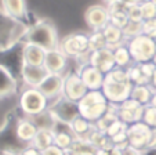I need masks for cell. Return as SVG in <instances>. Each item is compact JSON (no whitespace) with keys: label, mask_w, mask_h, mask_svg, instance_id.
<instances>
[{"label":"cell","mask_w":156,"mask_h":155,"mask_svg":"<svg viewBox=\"0 0 156 155\" xmlns=\"http://www.w3.org/2000/svg\"><path fill=\"white\" fill-rule=\"evenodd\" d=\"M22 43H32L46 51H51L59 47V39L54 24L47 20H40L32 25H28Z\"/></svg>","instance_id":"obj_1"},{"label":"cell","mask_w":156,"mask_h":155,"mask_svg":"<svg viewBox=\"0 0 156 155\" xmlns=\"http://www.w3.org/2000/svg\"><path fill=\"white\" fill-rule=\"evenodd\" d=\"M51 102L39 89L24 87L18 96V107L24 116L35 119L50 109Z\"/></svg>","instance_id":"obj_2"},{"label":"cell","mask_w":156,"mask_h":155,"mask_svg":"<svg viewBox=\"0 0 156 155\" xmlns=\"http://www.w3.org/2000/svg\"><path fill=\"white\" fill-rule=\"evenodd\" d=\"M108 100L102 90H88L87 94L77 102L79 115L90 120L91 123H95L106 114L109 108Z\"/></svg>","instance_id":"obj_3"},{"label":"cell","mask_w":156,"mask_h":155,"mask_svg":"<svg viewBox=\"0 0 156 155\" xmlns=\"http://www.w3.org/2000/svg\"><path fill=\"white\" fill-rule=\"evenodd\" d=\"M58 49L68 58H75L76 61H79V67L88 64L90 46H88V35H86V33H69L59 40Z\"/></svg>","instance_id":"obj_4"},{"label":"cell","mask_w":156,"mask_h":155,"mask_svg":"<svg viewBox=\"0 0 156 155\" xmlns=\"http://www.w3.org/2000/svg\"><path fill=\"white\" fill-rule=\"evenodd\" d=\"M22 24L24 22H17L9 18L3 10H0V50L12 47L15 43L24 39L28 25Z\"/></svg>","instance_id":"obj_5"},{"label":"cell","mask_w":156,"mask_h":155,"mask_svg":"<svg viewBox=\"0 0 156 155\" xmlns=\"http://www.w3.org/2000/svg\"><path fill=\"white\" fill-rule=\"evenodd\" d=\"M127 47L133 57L134 64H144L153 61L156 54V40L148 38L145 35H140L137 38L127 42Z\"/></svg>","instance_id":"obj_6"},{"label":"cell","mask_w":156,"mask_h":155,"mask_svg":"<svg viewBox=\"0 0 156 155\" xmlns=\"http://www.w3.org/2000/svg\"><path fill=\"white\" fill-rule=\"evenodd\" d=\"M88 89L86 87V85L83 83V80L80 79L79 73L76 72H68L65 73L64 79V93H62V98L68 100L71 102H77L87 94Z\"/></svg>","instance_id":"obj_7"},{"label":"cell","mask_w":156,"mask_h":155,"mask_svg":"<svg viewBox=\"0 0 156 155\" xmlns=\"http://www.w3.org/2000/svg\"><path fill=\"white\" fill-rule=\"evenodd\" d=\"M84 21L91 32L104 31L109 25V9L108 4H93L84 13Z\"/></svg>","instance_id":"obj_8"},{"label":"cell","mask_w":156,"mask_h":155,"mask_svg":"<svg viewBox=\"0 0 156 155\" xmlns=\"http://www.w3.org/2000/svg\"><path fill=\"white\" fill-rule=\"evenodd\" d=\"M152 129H149L144 122H136L129 126L127 135H129V146L138 151H147L148 141Z\"/></svg>","instance_id":"obj_9"},{"label":"cell","mask_w":156,"mask_h":155,"mask_svg":"<svg viewBox=\"0 0 156 155\" xmlns=\"http://www.w3.org/2000/svg\"><path fill=\"white\" fill-rule=\"evenodd\" d=\"M131 90H133L131 83L119 85V83H112L105 80V83L102 86V93L105 94L108 102L112 104V105H120L122 102H124L127 98H130Z\"/></svg>","instance_id":"obj_10"},{"label":"cell","mask_w":156,"mask_h":155,"mask_svg":"<svg viewBox=\"0 0 156 155\" xmlns=\"http://www.w3.org/2000/svg\"><path fill=\"white\" fill-rule=\"evenodd\" d=\"M37 130H39L37 125H36L35 120L30 119V118L22 116V118H18V119L15 120L14 136H15L18 143H21V144H25V146L32 144Z\"/></svg>","instance_id":"obj_11"},{"label":"cell","mask_w":156,"mask_h":155,"mask_svg":"<svg viewBox=\"0 0 156 155\" xmlns=\"http://www.w3.org/2000/svg\"><path fill=\"white\" fill-rule=\"evenodd\" d=\"M64 79L65 75H51L48 73L44 82L40 85L39 90L48 98L50 102H55L62 98L64 93Z\"/></svg>","instance_id":"obj_12"},{"label":"cell","mask_w":156,"mask_h":155,"mask_svg":"<svg viewBox=\"0 0 156 155\" xmlns=\"http://www.w3.org/2000/svg\"><path fill=\"white\" fill-rule=\"evenodd\" d=\"M48 72L44 67H30V65L21 64L20 65V76L24 83V87H35L39 89L40 85L47 78Z\"/></svg>","instance_id":"obj_13"},{"label":"cell","mask_w":156,"mask_h":155,"mask_svg":"<svg viewBox=\"0 0 156 155\" xmlns=\"http://www.w3.org/2000/svg\"><path fill=\"white\" fill-rule=\"evenodd\" d=\"M77 73L88 90H102V86L105 83V75L100 72L97 68L91 67L90 64H84L77 68Z\"/></svg>","instance_id":"obj_14"},{"label":"cell","mask_w":156,"mask_h":155,"mask_svg":"<svg viewBox=\"0 0 156 155\" xmlns=\"http://www.w3.org/2000/svg\"><path fill=\"white\" fill-rule=\"evenodd\" d=\"M88 64L91 67L97 68L104 75L109 73L113 68H116L115 58H113V51L111 49H102L98 51H93L88 54Z\"/></svg>","instance_id":"obj_15"},{"label":"cell","mask_w":156,"mask_h":155,"mask_svg":"<svg viewBox=\"0 0 156 155\" xmlns=\"http://www.w3.org/2000/svg\"><path fill=\"white\" fill-rule=\"evenodd\" d=\"M43 67L51 75H65V71L68 67V57L59 49L47 51Z\"/></svg>","instance_id":"obj_16"},{"label":"cell","mask_w":156,"mask_h":155,"mask_svg":"<svg viewBox=\"0 0 156 155\" xmlns=\"http://www.w3.org/2000/svg\"><path fill=\"white\" fill-rule=\"evenodd\" d=\"M46 50L32 43H22L21 47V64L30 67H43L46 58Z\"/></svg>","instance_id":"obj_17"},{"label":"cell","mask_w":156,"mask_h":155,"mask_svg":"<svg viewBox=\"0 0 156 155\" xmlns=\"http://www.w3.org/2000/svg\"><path fill=\"white\" fill-rule=\"evenodd\" d=\"M18 80L14 72L6 65L0 64V100L7 98L17 93Z\"/></svg>","instance_id":"obj_18"},{"label":"cell","mask_w":156,"mask_h":155,"mask_svg":"<svg viewBox=\"0 0 156 155\" xmlns=\"http://www.w3.org/2000/svg\"><path fill=\"white\" fill-rule=\"evenodd\" d=\"M2 10L7 17L17 22H24L25 18L28 17V6L25 2H21V0L2 2Z\"/></svg>","instance_id":"obj_19"},{"label":"cell","mask_w":156,"mask_h":155,"mask_svg":"<svg viewBox=\"0 0 156 155\" xmlns=\"http://www.w3.org/2000/svg\"><path fill=\"white\" fill-rule=\"evenodd\" d=\"M108 9H109V24H112V25L120 28V29H124L126 25L130 22L124 2H112V3L108 4Z\"/></svg>","instance_id":"obj_20"},{"label":"cell","mask_w":156,"mask_h":155,"mask_svg":"<svg viewBox=\"0 0 156 155\" xmlns=\"http://www.w3.org/2000/svg\"><path fill=\"white\" fill-rule=\"evenodd\" d=\"M102 33H104V36H105L108 49H111V50H113V49H116V47L122 46V44L127 43L126 38H124V35H123V29L115 27L112 24L106 25V27L104 28Z\"/></svg>","instance_id":"obj_21"},{"label":"cell","mask_w":156,"mask_h":155,"mask_svg":"<svg viewBox=\"0 0 156 155\" xmlns=\"http://www.w3.org/2000/svg\"><path fill=\"white\" fill-rule=\"evenodd\" d=\"M69 129H71L72 135L75 136V138L79 140H84L88 136V133L94 129V123H91L90 120H87L83 116H76L71 123H69Z\"/></svg>","instance_id":"obj_22"},{"label":"cell","mask_w":156,"mask_h":155,"mask_svg":"<svg viewBox=\"0 0 156 155\" xmlns=\"http://www.w3.org/2000/svg\"><path fill=\"white\" fill-rule=\"evenodd\" d=\"M75 140H76V138H75V136L72 135L69 127L61 129L59 126H55V129H54V146L55 147L66 151V149L72 148Z\"/></svg>","instance_id":"obj_23"},{"label":"cell","mask_w":156,"mask_h":155,"mask_svg":"<svg viewBox=\"0 0 156 155\" xmlns=\"http://www.w3.org/2000/svg\"><path fill=\"white\" fill-rule=\"evenodd\" d=\"M29 146L36 147L40 151H44L48 147L54 146V130H51V129H39L32 144H29Z\"/></svg>","instance_id":"obj_24"},{"label":"cell","mask_w":156,"mask_h":155,"mask_svg":"<svg viewBox=\"0 0 156 155\" xmlns=\"http://www.w3.org/2000/svg\"><path fill=\"white\" fill-rule=\"evenodd\" d=\"M113 51V58H115V64L118 68H123V69H127L130 68L134 61H133V57L130 54V50L127 47V44H122V46L116 47V49L112 50Z\"/></svg>","instance_id":"obj_25"},{"label":"cell","mask_w":156,"mask_h":155,"mask_svg":"<svg viewBox=\"0 0 156 155\" xmlns=\"http://www.w3.org/2000/svg\"><path fill=\"white\" fill-rule=\"evenodd\" d=\"M153 96V90L149 85H142V86H133L130 98L136 100L138 104L142 107H148L151 102V98Z\"/></svg>","instance_id":"obj_26"},{"label":"cell","mask_w":156,"mask_h":155,"mask_svg":"<svg viewBox=\"0 0 156 155\" xmlns=\"http://www.w3.org/2000/svg\"><path fill=\"white\" fill-rule=\"evenodd\" d=\"M127 75H129V80L133 86L149 85V80L144 76L140 64H133L130 68H127Z\"/></svg>","instance_id":"obj_27"},{"label":"cell","mask_w":156,"mask_h":155,"mask_svg":"<svg viewBox=\"0 0 156 155\" xmlns=\"http://www.w3.org/2000/svg\"><path fill=\"white\" fill-rule=\"evenodd\" d=\"M88 46H90V53L98 51V50H102V49H108V44H106L102 31L91 32L88 35Z\"/></svg>","instance_id":"obj_28"},{"label":"cell","mask_w":156,"mask_h":155,"mask_svg":"<svg viewBox=\"0 0 156 155\" xmlns=\"http://www.w3.org/2000/svg\"><path fill=\"white\" fill-rule=\"evenodd\" d=\"M106 82H112V83H119V85H124V83H130L129 75H127V69L123 68H113L109 73L105 75Z\"/></svg>","instance_id":"obj_29"},{"label":"cell","mask_w":156,"mask_h":155,"mask_svg":"<svg viewBox=\"0 0 156 155\" xmlns=\"http://www.w3.org/2000/svg\"><path fill=\"white\" fill-rule=\"evenodd\" d=\"M124 6H126V11L130 21H133V22H142L144 21L140 2H124Z\"/></svg>","instance_id":"obj_30"},{"label":"cell","mask_w":156,"mask_h":155,"mask_svg":"<svg viewBox=\"0 0 156 155\" xmlns=\"http://www.w3.org/2000/svg\"><path fill=\"white\" fill-rule=\"evenodd\" d=\"M123 35L126 38V42L142 35V22H133V21H130L126 25V28L123 29Z\"/></svg>","instance_id":"obj_31"},{"label":"cell","mask_w":156,"mask_h":155,"mask_svg":"<svg viewBox=\"0 0 156 155\" xmlns=\"http://www.w3.org/2000/svg\"><path fill=\"white\" fill-rule=\"evenodd\" d=\"M144 21L156 20V2H140Z\"/></svg>","instance_id":"obj_32"},{"label":"cell","mask_w":156,"mask_h":155,"mask_svg":"<svg viewBox=\"0 0 156 155\" xmlns=\"http://www.w3.org/2000/svg\"><path fill=\"white\" fill-rule=\"evenodd\" d=\"M141 122H144L149 129H156V109L149 105L145 107Z\"/></svg>","instance_id":"obj_33"},{"label":"cell","mask_w":156,"mask_h":155,"mask_svg":"<svg viewBox=\"0 0 156 155\" xmlns=\"http://www.w3.org/2000/svg\"><path fill=\"white\" fill-rule=\"evenodd\" d=\"M127 129H129V125H126V123L122 122L120 119H118V120H115V122H113L112 125L109 126L108 129H106V130H105V135L108 136L109 138H112L113 136L119 135V133L126 132Z\"/></svg>","instance_id":"obj_34"},{"label":"cell","mask_w":156,"mask_h":155,"mask_svg":"<svg viewBox=\"0 0 156 155\" xmlns=\"http://www.w3.org/2000/svg\"><path fill=\"white\" fill-rule=\"evenodd\" d=\"M142 35L156 40V20L142 21Z\"/></svg>","instance_id":"obj_35"},{"label":"cell","mask_w":156,"mask_h":155,"mask_svg":"<svg viewBox=\"0 0 156 155\" xmlns=\"http://www.w3.org/2000/svg\"><path fill=\"white\" fill-rule=\"evenodd\" d=\"M140 67H141V71H142V73H144V76L148 80H151V78L153 76V73H155V71H156V65L151 61V62L140 64Z\"/></svg>","instance_id":"obj_36"},{"label":"cell","mask_w":156,"mask_h":155,"mask_svg":"<svg viewBox=\"0 0 156 155\" xmlns=\"http://www.w3.org/2000/svg\"><path fill=\"white\" fill-rule=\"evenodd\" d=\"M20 155H41V151L33 146H25L20 151Z\"/></svg>","instance_id":"obj_37"},{"label":"cell","mask_w":156,"mask_h":155,"mask_svg":"<svg viewBox=\"0 0 156 155\" xmlns=\"http://www.w3.org/2000/svg\"><path fill=\"white\" fill-rule=\"evenodd\" d=\"M41 155H65V151L55 146H51V147H48L47 149L41 151Z\"/></svg>","instance_id":"obj_38"},{"label":"cell","mask_w":156,"mask_h":155,"mask_svg":"<svg viewBox=\"0 0 156 155\" xmlns=\"http://www.w3.org/2000/svg\"><path fill=\"white\" fill-rule=\"evenodd\" d=\"M147 149H156V129H152V132H151Z\"/></svg>","instance_id":"obj_39"},{"label":"cell","mask_w":156,"mask_h":155,"mask_svg":"<svg viewBox=\"0 0 156 155\" xmlns=\"http://www.w3.org/2000/svg\"><path fill=\"white\" fill-rule=\"evenodd\" d=\"M122 155H142V151H138V149L133 148V147H127L122 151Z\"/></svg>","instance_id":"obj_40"},{"label":"cell","mask_w":156,"mask_h":155,"mask_svg":"<svg viewBox=\"0 0 156 155\" xmlns=\"http://www.w3.org/2000/svg\"><path fill=\"white\" fill-rule=\"evenodd\" d=\"M149 86L152 87V90H153V93L156 91V71H155V73H153V76L151 78V80H149Z\"/></svg>","instance_id":"obj_41"},{"label":"cell","mask_w":156,"mask_h":155,"mask_svg":"<svg viewBox=\"0 0 156 155\" xmlns=\"http://www.w3.org/2000/svg\"><path fill=\"white\" fill-rule=\"evenodd\" d=\"M122 151H123V149L118 148V147H113V148L109 151V155H122Z\"/></svg>","instance_id":"obj_42"},{"label":"cell","mask_w":156,"mask_h":155,"mask_svg":"<svg viewBox=\"0 0 156 155\" xmlns=\"http://www.w3.org/2000/svg\"><path fill=\"white\" fill-rule=\"evenodd\" d=\"M149 107H152V108L156 109V91L153 93L152 98H151V102H149Z\"/></svg>","instance_id":"obj_43"},{"label":"cell","mask_w":156,"mask_h":155,"mask_svg":"<svg viewBox=\"0 0 156 155\" xmlns=\"http://www.w3.org/2000/svg\"><path fill=\"white\" fill-rule=\"evenodd\" d=\"M95 155H109V151L100 148V149H97V151H95Z\"/></svg>","instance_id":"obj_44"},{"label":"cell","mask_w":156,"mask_h":155,"mask_svg":"<svg viewBox=\"0 0 156 155\" xmlns=\"http://www.w3.org/2000/svg\"><path fill=\"white\" fill-rule=\"evenodd\" d=\"M65 155H76V154H75L72 149H66V151H65Z\"/></svg>","instance_id":"obj_45"},{"label":"cell","mask_w":156,"mask_h":155,"mask_svg":"<svg viewBox=\"0 0 156 155\" xmlns=\"http://www.w3.org/2000/svg\"><path fill=\"white\" fill-rule=\"evenodd\" d=\"M152 62H153V64L156 65V54H155V58H153V61H152Z\"/></svg>","instance_id":"obj_46"},{"label":"cell","mask_w":156,"mask_h":155,"mask_svg":"<svg viewBox=\"0 0 156 155\" xmlns=\"http://www.w3.org/2000/svg\"><path fill=\"white\" fill-rule=\"evenodd\" d=\"M0 101H2V100H0Z\"/></svg>","instance_id":"obj_47"}]
</instances>
